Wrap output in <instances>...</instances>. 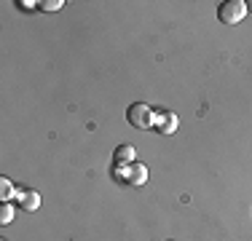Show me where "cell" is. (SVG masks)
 <instances>
[{"mask_svg":"<svg viewBox=\"0 0 252 241\" xmlns=\"http://www.w3.org/2000/svg\"><path fill=\"white\" fill-rule=\"evenodd\" d=\"M153 126L161 131V134H175L177 126H180V118L175 116V113H169V110H156Z\"/></svg>","mask_w":252,"mask_h":241,"instance_id":"cell-3","label":"cell"},{"mask_svg":"<svg viewBox=\"0 0 252 241\" xmlns=\"http://www.w3.org/2000/svg\"><path fill=\"white\" fill-rule=\"evenodd\" d=\"M16 193H19V190L11 185L8 177H0V198H3V201H8V198H16Z\"/></svg>","mask_w":252,"mask_h":241,"instance_id":"cell-7","label":"cell"},{"mask_svg":"<svg viewBox=\"0 0 252 241\" xmlns=\"http://www.w3.org/2000/svg\"><path fill=\"white\" fill-rule=\"evenodd\" d=\"M0 241H5V239H0Z\"/></svg>","mask_w":252,"mask_h":241,"instance_id":"cell-11","label":"cell"},{"mask_svg":"<svg viewBox=\"0 0 252 241\" xmlns=\"http://www.w3.org/2000/svg\"><path fill=\"white\" fill-rule=\"evenodd\" d=\"M126 120H129L134 129H151L153 120H156V110L151 105H145V102H134V105H129V110H126Z\"/></svg>","mask_w":252,"mask_h":241,"instance_id":"cell-1","label":"cell"},{"mask_svg":"<svg viewBox=\"0 0 252 241\" xmlns=\"http://www.w3.org/2000/svg\"><path fill=\"white\" fill-rule=\"evenodd\" d=\"M247 11H252V0H250V3H247Z\"/></svg>","mask_w":252,"mask_h":241,"instance_id":"cell-10","label":"cell"},{"mask_svg":"<svg viewBox=\"0 0 252 241\" xmlns=\"http://www.w3.org/2000/svg\"><path fill=\"white\" fill-rule=\"evenodd\" d=\"M247 16V3L244 0H225V3L218 5V19L220 24L231 27V24H239Z\"/></svg>","mask_w":252,"mask_h":241,"instance_id":"cell-2","label":"cell"},{"mask_svg":"<svg viewBox=\"0 0 252 241\" xmlns=\"http://www.w3.org/2000/svg\"><path fill=\"white\" fill-rule=\"evenodd\" d=\"M16 204H19L25 212H35V209L40 207V193H35V190H19V193H16Z\"/></svg>","mask_w":252,"mask_h":241,"instance_id":"cell-4","label":"cell"},{"mask_svg":"<svg viewBox=\"0 0 252 241\" xmlns=\"http://www.w3.org/2000/svg\"><path fill=\"white\" fill-rule=\"evenodd\" d=\"M116 164H134V148L131 145H118L116 148Z\"/></svg>","mask_w":252,"mask_h":241,"instance_id":"cell-6","label":"cell"},{"mask_svg":"<svg viewBox=\"0 0 252 241\" xmlns=\"http://www.w3.org/2000/svg\"><path fill=\"white\" fill-rule=\"evenodd\" d=\"M11 220H14V207L8 201H3L0 204V225H8Z\"/></svg>","mask_w":252,"mask_h":241,"instance_id":"cell-8","label":"cell"},{"mask_svg":"<svg viewBox=\"0 0 252 241\" xmlns=\"http://www.w3.org/2000/svg\"><path fill=\"white\" fill-rule=\"evenodd\" d=\"M40 5V8H43V11H59V8H62V0H46V3H38Z\"/></svg>","mask_w":252,"mask_h":241,"instance_id":"cell-9","label":"cell"},{"mask_svg":"<svg viewBox=\"0 0 252 241\" xmlns=\"http://www.w3.org/2000/svg\"><path fill=\"white\" fill-rule=\"evenodd\" d=\"M126 182L131 185H145L148 182V166L145 164H129V177H126Z\"/></svg>","mask_w":252,"mask_h":241,"instance_id":"cell-5","label":"cell"}]
</instances>
